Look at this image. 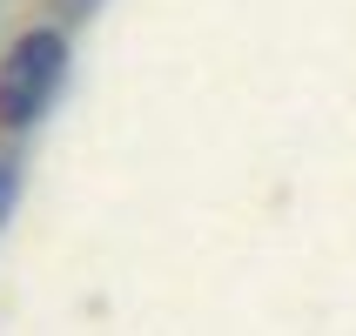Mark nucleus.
Instances as JSON below:
<instances>
[{
  "label": "nucleus",
  "mask_w": 356,
  "mask_h": 336,
  "mask_svg": "<svg viewBox=\"0 0 356 336\" xmlns=\"http://www.w3.org/2000/svg\"><path fill=\"white\" fill-rule=\"evenodd\" d=\"M60 74H67V40L54 27H34L20 34L0 61V128H27V121L47 115Z\"/></svg>",
  "instance_id": "obj_1"
}]
</instances>
